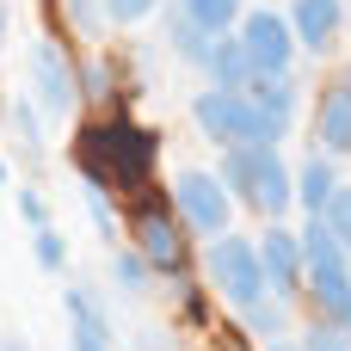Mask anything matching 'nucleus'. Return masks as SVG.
I'll use <instances>...</instances> for the list:
<instances>
[{
  "mask_svg": "<svg viewBox=\"0 0 351 351\" xmlns=\"http://www.w3.org/2000/svg\"><path fill=\"white\" fill-rule=\"evenodd\" d=\"M154 160H160L154 130H142V123H130V117H99V123H86V130L74 136V167H80V179H93V185H105V191H142L148 173H154Z\"/></svg>",
  "mask_w": 351,
  "mask_h": 351,
  "instance_id": "obj_1",
  "label": "nucleus"
},
{
  "mask_svg": "<svg viewBox=\"0 0 351 351\" xmlns=\"http://www.w3.org/2000/svg\"><path fill=\"white\" fill-rule=\"evenodd\" d=\"M222 185L234 191V204H247V210H259L265 222H278L290 204H296V173L284 167V154L278 148H259V142H247V148H222Z\"/></svg>",
  "mask_w": 351,
  "mask_h": 351,
  "instance_id": "obj_2",
  "label": "nucleus"
},
{
  "mask_svg": "<svg viewBox=\"0 0 351 351\" xmlns=\"http://www.w3.org/2000/svg\"><path fill=\"white\" fill-rule=\"evenodd\" d=\"M302 259H308V302L327 321H351V253L327 228V216H308L302 228Z\"/></svg>",
  "mask_w": 351,
  "mask_h": 351,
  "instance_id": "obj_3",
  "label": "nucleus"
},
{
  "mask_svg": "<svg viewBox=\"0 0 351 351\" xmlns=\"http://www.w3.org/2000/svg\"><path fill=\"white\" fill-rule=\"evenodd\" d=\"M204 271H210L216 296H222L234 315L253 308L259 296H271L265 265H259V241H247V234H216V241L204 247Z\"/></svg>",
  "mask_w": 351,
  "mask_h": 351,
  "instance_id": "obj_4",
  "label": "nucleus"
},
{
  "mask_svg": "<svg viewBox=\"0 0 351 351\" xmlns=\"http://www.w3.org/2000/svg\"><path fill=\"white\" fill-rule=\"evenodd\" d=\"M173 210H179V222H185L191 234L216 241V234H228L234 191L222 185V173H210V167H185V173L173 179Z\"/></svg>",
  "mask_w": 351,
  "mask_h": 351,
  "instance_id": "obj_5",
  "label": "nucleus"
},
{
  "mask_svg": "<svg viewBox=\"0 0 351 351\" xmlns=\"http://www.w3.org/2000/svg\"><path fill=\"white\" fill-rule=\"evenodd\" d=\"M191 123H197L216 148H247V142H259V117H253L247 86H204V93L191 99Z\"/></svg>",
  "mask_w": 351,
  "mask_h": 351,
  "instance_id": "obj_6",
  "label": "nucleus"
},
{
  "mask_svg": "<svg viewBox=\"0 0 351 351\" xmlns=\"http://www.w3.org/2000/svg\"><path fill=\"white\" fill-rule=\"evenodd\" d=\"M31 99L56 123H68L74 105H80V74H74V62H68V49L56 37H37L31 43Z\"/></svg>",
  "mask_w": 351,
  "mask_h": 351,
  "instance_id": "obj_7",
  "label": "nucleus"
},
{
  "mask_svg": "<svg viewBox=\"0 0 351 351\" xmlns=\"http://www.w3.org/2000/svg\"><path fill=\"white\" fill-rule=\"evenodd\" d=\"M185 234H191V228L179 222L173 197H167V204L154 197V204H142V210H136V241H130V247H142V259L154 265V278H179V271H185V259H191Z\"/></svg>",
  "mask_w": 351,
  "mask_h": 351,
  "instance_id": "obj_8",
  "label": "nucleus"
},
{
  "mask_svg": "<svg viewBox=\"0 0 351 351\" xmlns=\"http://www.w3.org/2000/svg\"><path fill=\"white\" fill-rule=\"evenodd\" d=\"M247 56H253V74H290L296 62V31H290V12H271V6H247V19L234 25Z\"/></svg>",
  "mask_w": 351,
  "mask_h": 351,
  "instance_id": "obj_9",
  "label": "nucleus"
},
{
  "mask_svg": "<svg viewBox=\"0 0 351 351\" xmlns=\"http://www.w3.org/2000/svg\"><path fill=\"white\" fill-rule=\"evenodd\" d=\"M247 99H253V117H259V148H278L302 111V93L290 74H253L247 80Z\"/></svg>",
  "mask_w": 351,
  "mask_h": 351,
  "instance_id": "obj_10",
  "label": "nucleus"
},
{
  "mask_svg": "<svg viewBox=\"0 0 351 351\" xmlns=\"http://www.w3.org/2000/svg\"><path fill=\"white\" fill-rule=\"evenodd\" d=\"M259 265H265V284H271V296L278 302H302L308 296V259H302V234H290V228H265V241H259Z\"/></svg>",
  "mask_w": 351,
  "mask_h": 351,
  "instance_id": "obj_11",
  "label": "nucleus"
},
{
  "mask_svg": "<svg viewBox=\"0 0 351 351\" xmlns=\"http://www.w3.org/2000/svg\"><path fill=\"white\" fill-rule=\"evenodd\" d=\"M346 25V0H290V31L308 56H333Z\"/></svg>",
  "mask_w": 351,
  "mask_h": 351,
  "instance_id": "obj_12",
  "label": "nucleus"
},
{
  "mask_svg": "<svg viewBox=\"0 0 351 351\" xmlns=\"http://www.w3.org/2000/svg\"><path fill=\"white\" fill-rule=\"evenodd\" d=\"M315 148L321 154H351V74L333 80L321 99H315Z\"/></svg>",
  "mask_w": 351,
  "mask_h": 351,
  "instance_id": "obj_13",
  "label": "nucleus"
},
{
  "mask_svg": "<svg viewBox=\"0 0 351 351\" xmlns=\"http://www.w3.org/2000/svg\"><path fill=\"white\" fill-rule=\"evenodd\" d=\"M333 191H339V167H333V154L315 148V154L296 167V204H302V216H327Z\"/></svg>",
  "mask_w": 351,
  "mask_h": 351,
  "instance_id": "obj_14",
  "label": "nucleus"
},
{
  "mask_svg": "<svg viewBox=\"0 0 351 351\" xmlns=\"http://www.w3.org/2000/svg\"><path fill=\"white\" fill-rule=\"evenodd\" d=\"M204 74H210V86H247V80H253V56H247L241 31H222V37H210Z\"/></svg>",
  "mask_w": 351,
  "mask_h": 351,
  "instance_id": "obj_15",
  "label": "nucleus"
},
{
  "mask_svg": "<svg viewBox=\"0 0 351 351\" xmlns=\"http://www.w3.org/2000/svg\"><path fill=\"white\" fill-rule=\"evenodd\" d=\"M62 308H68V327H80V333H99V339H111V346H117V333H111V315H105V302H99L86 284H68Z\"/></svg>",
  "mask_w": 351,
  "mask_h": 351,
  "instance_id": "obj_16",
  "label": "nucleus"
},
{
  "mask_svg": "<svg viewBox=\"0 0 351 351\" xmlns=\"http://www.w3.org/2000/svg\"><path fill=\"white\" fill-rule=\"evenodd\" d=\"M6 130L19 136V154L25 160H43V117H37L31 99H19V93L6 99Z\"/></svg>",
  "mask_w": 351,
  "mask_h": 351,
  "instance_id": "obj_17",
  "label": "nucleus"
},
{
  "mask_svg": "<svg viewBox=\"0 0 351 351\" xmlns=\"http://www.w3.org/2000/svg\"><path fill=\"white\" fill-rule=\"evenodd\" d=\"M179 12H185L197 31H210V37H222V31H234V25L247 19L241 0H179Z\"/></svg>",
  "mask_w": 351,
  "mask_h": 351,
  "instance_id": "obj_18",
  "label": "nucleus"
},
{
  "mask_svg": "<svg viewBox=\"0 0 351 351\" xmlns=\"http://www.w3.org/2000/svg\"><path fill=\"white\" fill-rule=\"evenodd\" d=\"M111 284H117L123 296H148L154 265L142 259V247H111Z\"/></svg>",
  "mask_w": 351,
  "mask_h": 351,
  "instance_id": "obj_19",
  "label": "nucleus"
},
{
  "mask_svg": "<svg viewBox=\"0 0 351 351\" xmlns=\"http://www.w3.org/2000/svg\"><path fill=\"white\" fill-rule=\"evenodd\" d=\"M241 321H247V333H253V339H284V327H290V302L259 296L253 308H241Z\"/></svg>",
  "mask_w": 351,
  "mask_h": 351,
  "instance_id": "obj_20",
  "label": "nucleus"
},
{
  "mask_svg": "<svg viewBox=\"0 0 351 351\" xmlns=\"http://www.w3.org/2000/svg\"><path fill=\"white\" fill-rule=\"evenodd\" d=\"M167 43H173L185 62H197V68H204V56H210V31H197L179 6H173V19H167Z\"/></svg>",
  "mask_w": 351,
  "mask_h": 351,
  "instance_id": "obj_21",
  "label": "nucleus"
},
{
  "mask_svg": "<svg viewBox=\"0 0 351 351\" xmlns=\"http://www.w3.org/2000/svg\"><path fill=\"white\" fill-rule=\"evenodd\" d=\"M302 346H308V351H351V321H327V315H315L308 333H302Z\"/></svg>",
  "mask_w": 351,
  "mask_h": 351,
  "instance_id": "obj_22",
  "label": "nucleus"
},
{
  "mask_svg": "<svg viewBox=\"0 0 351 351\" xmlns=\"http://www.w3.org/2000/svg\"><path fill=\"white\" fill-rule=\"evenodd\" d=\"M86 216H93L99 241H105V247H117V210H111V191H105V185H93V179H86Z\"/></svg>",
  "mask_w": 351,
  "mask_h": 351,
  "instance_id": "obj_23",
  "label": "nucleus"
},
{
  "mask_svg": "<svg viewBox=\"0 0 351 351\" xmlns=\"http://www.w3.org/2000/svg\"><path fill=\"white\" fill-rule=\"evenodd\" d=\"M31 253H37V265H43V271H62V265H68V241H62L49 222H43V228H31Z\"/></svg>",
  "mask_w": 351,
  "mask_h": 351,
  "instance_id": "obj_24",
  "label": "nucleus"
},
{
  "mask_svg": "<svg viewBox=\"0 0 351 351\" xmlns=\"http://www.w3.org/2000/svg\"><path fill=\"white\" fill-rule=\"evenodd\" d=\"M62 12H68L74 31H86V37H93L99 25H111V19H105V0H62Z\"/></svg>",
  "mask_w": 351,
  "mask_h": 351,
  "instance_id": "obj_25",
  "label": "nucleus"
},
{
  "mask_svg": "<svg viewBox=\"0 0 351 351\" xmlns=\"http://www.w3.org/2000/svg\"><path fill=\"white\" fill-rule=\"evenodd\" d=\"M327 228L346 241V253H351V185H339V191H333V204H327Z\"/></svg>",
  "mask_w": 351,
  "mask_h": 351,
  "instance_id": "obj_26",
  "label": "nucleus"
},
{
  "mask_svg": "<svg viewBox=\"0 0 351 351\" xmlns=\"http://www.w3.org/2000/svg\"><path fill=\"white\" fill-rule=\"evenodd\" d=\"M154 6H160V0H105V19H111V25H142Z\"/></svg>",
  "mask_w": 351,
  "mask_h": 351,
  "instance_id": "obj_27",
  "label": "nucleus"
},
{
  "mask_svg": "<svg viewBox=\"0 0 351 351\" xmlns=\"http://www.w3.org/2000/svg\"><path fill=\"white\" fill-rule=\"evenodd\" d=\"M19 216H25V228H43V222H49L43 191H31V185H25V191H19Z\"/></svg>",
  "mask_w": 351,
  "mask_h": 351,
  "instance_id": "obj_28",
  "label": "nucleus"
},
{
  "mask_svg": "<svg viewBox=\"0 0 351 351\" xmlns=\"http://www.w3.org/2000/svg\"><path fill=\"white\" fill-rule=\"evenodd\" d=\"M68 351H111V339H99V333H80V327H68Z\"/></svg>",
  "mask_w": 351,
  "mask_h": 351,
  "instance_id": "obj_29",
  "label": "nucleus"
},
{
  "mask_svg": "<svg viewBox=\"0 0 351 351\" xmlns=\"http://www.w3.org/2000/svg\"><path fill=\"white\" fill-rule=\"evenodd\" d=\"M265 351H308V346H290V339H265Z\"/></svg>",
  "mask_w": 351,
  "mask_h": 351,
  "instance_id": "obj_30",
  "label": "nucleus"
},
{
  "mask_svg": "<svg viewBox=\"0 0 351 351\" xmlns=\"http://www.w3.org/2000/svg\"><path fill=\"white\" fill-rule=\"evenodd\" d=\"M0 351H31V346L25 339H0Z\"/></svg>",
  "mask_w": 351,
  "mask_h": 351,
  "instance_id": "obj_31",
  "label": "nucleus"
},
{
  "mask_svg": "<svg viewBox=\"0 0 351 351\" xmlns=\"http://www.w3.org/2000/svg\"><path fill=\"white\" fill-rule=\"evenodd\" d=\"M0 31H6V0H0Z\"/></svg>",
  "mask_w": 351,
  "mask_h": 351,
  "instance_id": "obj_32",
  "label": "nucleus"
},
{
  "mask_svg": "<svg viewBox=\"0 0 351 351\" xmlns=\"http://www.w3.org/2000/svg\"><path fill=\"white\" fill-rule=\"evenodd\" d=\"M0 179H6V154H0Z\"/></svg>",
  "mask_w": 351,
  "mask_h": 351,
  "instance_id": "obj_33",
  "label": "nucleus"
}]
</instances>
